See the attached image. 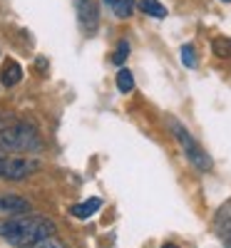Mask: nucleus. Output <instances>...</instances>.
I'll use <instances>...</instances> for the list:
<instances>
[{
	"label": "nucleus",
	"mask_w": 231,
	"mask_h": 248,
	"mask_svg": "<svg viewBox=\"0 0 231 248\" xmlns=\"http://www.w3.org/2000/svg\"><path fill=\"white\" fill-rule=\"evenodd\" d=\"M221 3H231V0H221Z\"/></svg>",
	"instance_id": "obj_20"
},
{
	"label": "nucleus",
	"mask_w": 231,
	"mask_h": 248,
	"mask_svg": "<svg viewBox=\"0 0 231 248\" xmlns=\"http://www.w3.org/2000/svg\"><path fill=\"white\" fill-rule=\"evenodd\" d=\"M216 233L231 248V201L226 206H221L219 214H216Z\"/></svg>",
	"instance_id": "obj_6"
},
{
	"label": "nucleus",
	"mask_w": 231,
	"mask_h": 248,
	"mask_svg": "<svg viewBox=\"0 0 231 248\" xmlns=\"http://www.w3.org/2000/svg\"><path fill=\"white\" fill-rule=\"evenodd\" d=\"M99 206H102V199H87L85 203L72 206V216L75 218H90L95 211H99Z\"/></svg>",
	"instance_id": "obj_9"
},
{
	"label": "nucleus",
	"mask_w": 231,
	"mask_h": 248,
	"mask_svg": "<svg viewBox=\"0 0 231 248\" xmlns=\"http://www.w3.org/2000/svg\"><path fill=\"white\" fill-rule=\"evenodd\" d=\"M0 147L8 152H35L40 149V134L30 124H13L0 132Z\"/></svg>",
	"instance_id": "obj_2"
},
{
	"label": "nucleus",
	"mask_w": 231,
	"mask_h": 248,
	"mask_svg": "<svg viewBox=\"0 0 231 248\" xmlns=\"http://www.w3.org/2000/svg\"><path fill=\"white\" fill-rule=\"evenodd\" d=\"M182 62H184V67H194L197 65V50L192 45L182 47Z\"/></svg>",
	"instance_id": "obj_14"
},
{
	"label": "nucleus",
	"mask_w": 231,
	"mask_h": 248,
	"mask_svg": "<svg viewBox=\"0 0 231 248\" xmlns=\"http://www.w3.org/2000/svg\"><path fill=\"white\" fill-rule=\"evenodd\" d=\"M75 8H77V17H80V25L85 32H95L97 23H99V10L95 0H75Z\"/></svg>",
	"instance_id": "obj_5"
},
{
	"label": "nucleus",
	"mask_w": 231,
	"mask_h": 248,
	"mask_svg": "<svg viewBox=\"0 0 231 248\" xmlns=\"http://www.w3.org/2000/svg\"><path fill=\"white\" fill-rule=\"evenodd\" d=\"M40 164L33 161V159H23V156H13V159H5L3 161V174L5 179H13V181H20V179H25L30 176L33 171H37Z\"/></svg>",
	"instance_id": "obj_4"
},
{
	"label": "nucleus",
	"mask_w": 231,
	"mask_h": 248,
	"mask_svg": "<svg viewBox=\"0 0 231 248\" xmlns=\"http://www.w3.org/2000/svg\"><path fill=\"white\" fill-rule=\"evenodd\" d=\"M112 10H115V15L122 17V20H124V17H130L132 10H134V0H115Z\"/></svg>",
	"instance_id": "obj_12"
},
{
	"label": "nucleus",
	"mask_w": 231,
	"mask_h": 248,
	"mask_svg": "<svg viewBox=\"0 0 231 248\" xmlns=\"http://www.w3.org/2000/svg\"><path fill=\"white\" fill-rule=\"evenodd\" d=\"M3 161H5V159H0V171H3Z\"/></svg>",
	"instance_id": "obj_19"
},
{
	"label": "nucleus",
	"mask_w": 231,
	"mask_h": 248,
	"mask_svg": "<svg viewBox=\"0 0 231 248\" xmlns=\"http://www.w3.org/2000/svg\"><path fill=\"white\" fill-rule=\"evenodd\" d=\"M127 52H130V45H127V43H119V45H117V52H115V57H112V62H115V65H122V62L127 60Z\"/></svg>",
	"instance_id": "obj_15"
},
{
	"label": "nucleus",
	"mask_w": 231,
	"mask_h": 248,
	"mask_svg": "<svg viewBox=\"0 0 231 248\" xmlns=\"http://www.w3.org/2000/svg\"><path fill=\"white\" fill-rule=\"evenodd\" d=\"M0 122H3V119H0Z\"/></svg>",
	"instance_id": "obj_21"
},
{
	"label": "nucleus",
	"mask_w": 231,
	"mask_h": 248,
	"mask_svg": "<svg viewBox=\"0 0 231 248\" xmlns=\"http://www.w3.org/2000/svg\"><path fill=\"white\" fill-rule=\"evenodd\" d=\"M117 90L119 92H132L134 90V77L130 70H119L117 72Z\"/></svg>",
	"instance_id": "obj_11"
},
{
	"label": "nucleus",
	"mask_w": 231,
	"mask_h": 248,
	"mask_svg": "<svg viewBox=\"0 0 231 248\" xmlns=\"http://www.w3.org/2000/svg\"><path fill=\"white\" fill-rule=\"evenodd\" d=\"M33 248H65V246H62V243H57L52 236L50 238H45V241H40V243H35Z\"/></svg>",
	"instance_id": "obj_16"
},
{
	"label": "nucleus",
	"mask_w": 231,
	"mask_h": 248,
	"mask_svg": "<svg viewBox=\"0 0 231 248\" xmlns=\"http://www.w3.org/2000/svg\"><path fill=\"white\" fill-rule=\"evenodd\" d=\"M169 127H172V132H174L177 141L182 144V149H184L186 159L192 161L197 169H201V171H209V169H212V159H209V154L199 147V144H197L194 139H192V134H189V132L184 129V124H179L177 119H172V122H169Z\"/></svg>",
	"instance_id": "obj_3"
},
{
	"label": "nucleus",
	"mask_w": 231,
	"mask_h": 248,
	"mask_svg": "<svg viewBox=\"0 0 231 248\" xmlns=\"http://www.w3.org/2000/svg\"><path fill=\"white\" fill-rule=\"evenodd\" d=\"M139 10H142L144 15H152V17H157V20L166 17V8L159 3V0H139Z\"/></svg>",
	"instance_id": "obj_10"
},
{
	"label": "nucleus",
	"mask_w": 231,
	"mask_h": 248,
	"mask_svg": "<svg viewBox=\"0 0 231 248\" xmlns=\"http://www.w3.org/2000/svg\"><path fill=\"white\" fill-rule=\"evenodd\" d=\"M55 233V223L43 216L20 214L0 223V236L13 246H35Z\"/></svg>",
	"instance_id": "obj_1"
},
{
	"label": "nucleus",
	"mask_w": 231,
	"mask_h": 248,
	"mask_svg": "<svg viewBox=\"0 0 231 248\" xmlns=\"http://www.w3.org/2000/svg\"><path fill=\"white\" fill-rule=\"evenodd\" d=\"M0 211L20 216V214H28L30 211V203L25 199H20V196H3V199H0Z\"/></svg>",
	"instance_id": "obj_7"
},
{
	"label": "nucleus",
	"mask_w": 231,
	"mask_h": 248,
	"mask_svg": "<svg viewBox=\"0 0 231 248\" xmlns=\"http://www.w3.org/2000/svg\"><path fill=\"white\" fill-rule=\"evenodd\" d=\"M0 79H3L5 87H15L20 79H23V67L17 65L15 60H5L3 65V75H0Z\"/></svg>",
	"instance_id": "obj_8"
},
{
	"label": "nucleus",
	"mask_w": 231,
	"mask_h": 248,
	"mask_svg": "<svg viewBox=\"0 0 231 248\" xmlns=\"http://www.w3.org/2000/svg\"><path fill=\"white\" fill-rule=\"evenodd\" d=\"M104 3H107V5H110V8H112V5H115V0H104Z\"/></svg>",
	"instance_id": "obj_18"
},
{
	"label": "nucleus",
	"mask_w": 231,
	"mask_h": 248,
	"mask_svg": "<svg viewBox=\"0 0 231 248\" xmlns=\"http://www.w3.org/2000/svg\"><path fill=\"white\" fill-rule=\"evenodd\" d=\"M164 248H179V246H172V243H164Z\"/></svg>",
	"instance_id": "obj_17"
},
{
	"label": "nucleus",
	"mask_w": 231,
	"mask_h": 248,
	"mask_svg": "<svg viewBox=\"0 0 231 248\" xmlns=\"http://www.w3.org/2000/svg\"><path fill=\"white\" fill-rule=\"evenodd\" d=\"M212 50L219 57H231V37H216L212 43Z\"/></svg>",
	"instance_id": "obj_13"
}]
</instances>
